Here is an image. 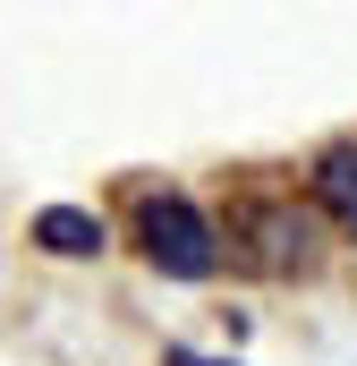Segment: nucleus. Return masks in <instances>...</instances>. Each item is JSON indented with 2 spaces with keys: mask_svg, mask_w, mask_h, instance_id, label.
Returning <instances> with one entry per match:
<instances>
[{
  "mask_svg": "<svg viewBox=\"0 0 357 366\" xmlns=\"http://www.w3.org/2000/svg\"><path fill=\"white\" fill-rule=\"evenodd\" d=\"M162 366H238V358H204V350H162Z\"/></svg>",
  "mask_w": 357,
  "mask_h": 366,
  "instance_id": "obj_5",
  "label": "nucleus"
},
{
  "mask_svg": "<svg viewBox=\"0 0 357 366\" xmlns=\"http://www.w3.org/2000/svg\"><path fill=\"white\" fill-rule=\"evenodd\" d=\"M34 247L43 256H102V222L77 213V204H43L34 213Z\"/></svg>",
  "mask_w": 357,
  "mask_h": 366,
  "instance_id": "obj_4",
  "label": "nucleus"
},
{
  "mask_svg": "<svg viewBox=\"0 0 357 366\" xmlns=\"http://www.w3.org/2000/svg\"><path fill=\"white\" fill-rule=\"evenodd\" d=\"M136 239H145V264L162 281H204L221 264V239H213V222L187 196H145L136 204Z\"/></svg>",
  "mask_w": 357,
  "mask_h": 366,
  "instance_id": "obj_2",
  "label": "nucleus"
},
{
  "mask_svg": "<svg viewBox=\"0 0 357 366\" xmlns=\"http://www.w3.org/2000/svg\"><path fill=\"white\" fill-rule=\"evenodd\" d=\"M315 204L341 222V239H357V145H332L315 162Z\"/></svg>",
  "mask_w": 357,
  "mask_h": 366,
  "instance_id": "obj_3",
  "label": "nucleus"
},
{
  "mask_svg": "<svg viewBox=\"0 0 357 366\" xmlns=\"http://www.w3.org/2000/svg\"><path fill=\"white\" fill-rule=\"evenodd\" d=\"M230 264H247V273L264 281H289V273H315V222L298 213V204H238L230 213Z\"/></svg>",
  "mask_w": 357,
  "mask_h": 366,
  "instance_id": "obj_1",
  "label": "nucleus"
}]
</instances>
